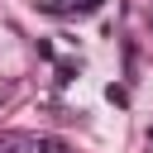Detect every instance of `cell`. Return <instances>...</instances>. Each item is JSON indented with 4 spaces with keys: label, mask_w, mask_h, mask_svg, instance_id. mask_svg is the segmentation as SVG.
<instances>
[{
    "label": "cell",
    "mask_w": 153,
    "mask_h": 153,
    "mask_svg": "<svg viewBox=\"0 0 153 153\" xmlns=\"http://www.w3.org/2000/svg\"><path fill=\"white\" fill-rule=\"evenodd\" d=\"M14 148H33V143L19 139V134H5V139H0V153H14Z\"/></svg>",
    "instance_id": "6da1fadb"
},
{
    "label": "cell",
    "mask_w": 153,
    "mask_h": 153,
    "mask_svg": "<svg viewBox=\"0 0 153 153\" xmlns=\"http://www.w3.org/2000/svg\"><path fill=\"white\" fill-rule=\"evenodd\" d=\"M33 153H67V143H62V139H38Z\"/></svg>",
    "instance_id": "7a4b0ae2"
},
{
    "label": "cell",
    "mask_w": 153,
    "mask_h": 153,
    "mask_svg": "<svg viewBox=\"0 0 153 153\" xmlns=\"http://www.w3.org/2000/svg\"><path fill=\"white\" fill-rule=\"evenodd\" d=\"M76 10H81V14H91V10H100V0H76Z\"/></svg>",
    "instance_id": "3957f363"
}]
</instances>
